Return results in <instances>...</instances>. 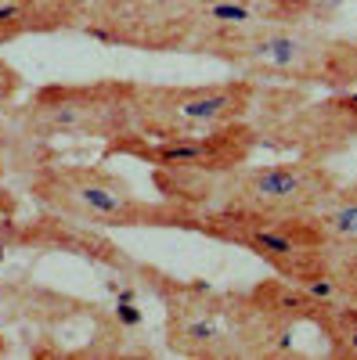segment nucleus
Instances as JSON below:
<instances>
[{"instance_id": "obj_12", "label": "nucleus", "mask_w": 357, "mask_h": 360, "mask_svg": "<svg viewBox=\"0 0 357 360\" xmlns=\"http://www.w3.org/2000/svg\"><path fill=\"white\" fill-rule=\"evenodd\" d=\"M137 4V0H40L33 33H54V29H83L98 18H108Z\"/></svg>"}, {"instance_id": "obj_16", "label": "nucleus", "mask_w": 357, "mask_h": 360, "mask_svg": "<svg viewBox=\"0 0 357 360\" xmlns=\"http://www.w3.org/2000/svg\"><path fill=\"white\" fill-rule=\"evenodd\" d=\"M37 8H40V0H0V47L33 33Z\"/></svg>"}, {"instance_id": "obj_17", "label": "nucleus", "mask_w": 357, "mask_h": 360, "mask_svg": "<svg viewBox=\"0 0 357 360\" xmlns=\"http://www.w3.org/2000/svg\"><path fill=\"white\" fill-rule=\"evenodd\" d=\"M332 281L346 303L357 307V249H339L332 256Z\"/></svg>"}, {"instance_id": "obj_19", "label": "nucleus", "mask_w": 357, "mask_h": 360, "mask_svg": "<svg viewBox=\"0 0 357 360\" xmlns=\"http://www.w3.org/2000/svg\"><path fill=\"white\" fill-rule=\"evenodd\" d=\"M0 213H15V217H18V198H15L4 184H0Z\"/></svg>"}, {"instance_id": "obj_11", "label": "nucleus", "mask_w": 357, "mask_h": 360, "mask_svg": "<svg viewBox=\"0 0 357 360\" xmlns=\"http://www.w3.org/2000/svg\"><path fill=\"white\" fill-rule=\"evenodd\" d=\"M253 295V303L263 310V314H271L275 321L282 324H314L325 317V310H329L332 303H339V299H321L318 292H311L307 285L300 281H289V278H267L260 281L256 288H249Z\"/></svg>"}, {"instance_id": "obj_7", "label": "nucleus", "mask_w": 357, "mask_h": 360, "mask_svg": "<svg viewBox=\"0 0 357 360\" xmlns=\"http://www.w3.org/2000/svg\"><path fill=\"white\" fill-rule=\"evenodd\" d=\"M134 79L94 83H51L33 90L18 112L15 127L25 137H98L112 141L134 130Z\"/></svg>"}, {"instance_id": "obj_5", "label": "nucleus", "mask_w": 357, "mask_h": 360, "mask_svg": "<svg viewBox=\"0 0 357 360\" xmlns=\"http://www.w3.org/2000/svg\"><path fill=\"white\" fill-rule=\"evenodd\" d=\"M249 123L260 148H275L289 159L329 162L357 141V94L292 83H256Z\"/></svg>"}, {"instance_id": "obj_8", "label": "nucleus", "mask_w": 357, "mask_h": 360, "mask_svg": "<svg viewBox=\"0 0 357 360\" xmlns=\"http://www.w3.org/2000/svg\"><path fill=\"white\" fill-rule=\"evenodd\" d=\"M256 79L234 76L213 83H137L134 130L144 137L210 134L249 119Z\"/></svg>"}, {"instance_id": "obj_6", "label": "nucleus", "mask_w": 357, "mask_h": 360, "mask_svg": "<svg viewBox=\"0 0 357 360\" xmlns=\"http://www.w3.org/2000/svg\"><path fill=\"white\" fill-rule=\"evenodd\" d=\"M195 234L213 242L246 249L260 263H267L278 278L314 285L332 278V242L325 238L314 217H289V213H253V209H224L210 205L195 213Z\"/></svg>"}, {"instance_id": "obj_2", "label": "nucleus", "mask_w": 357, "mask_h": 360, "mask_svg": "<svg viewBox=\"0 0 357 360\" xmlns=\"http://www.w3.org/2000/svg\"><path fill=\"white\" fill-rule=\"evenodd\" d=\"M141 281L166 307V346L188 360H256L285 356L292 328L263 314L249 292H217L202 281H177L137 266Z\"/></svg>"}, {"instance_id": "obj_13", "label": "nucleus", "mask_w": 357, "mask_h": 360, "mask_svg": "<svg viewBox=\"0 0 357 360\" xmlns=\"http://www.w3.org/2000/svg\"><path fill=\"white\" fill-rule=\"evenodd\" d=\"M314 220L321 224L325 238L332 242V249H357V180H343V188L332 195L329 205H321Z\"/></svg>"}, {"instance_id": "obj_15", "label": "nucleus", "mask_w": 357, "mask_h": 360, "mask_svg": "<svg viewBox=\"0 0 357 360\" xmlns=\"http://www.w3.org/2000/svg\"><path fill=\"white\" fill-rule=\"evenodd\" d=\"M227 4H246L263 22H314V25L332 22L329 0H227Z\"/></svg>"}, {"instance_id": "obj_14", "label": "nucleus", "mask_w": 357, "mask_h": 360, "mask_svg": "<svg viewBox=\"0 0 357 360\" xmlns=\"http://www.w3.org/2000/svg\"><path fill=\"white\" fill-rule=\"evenodd\" d=\"M318 332L329 342V356L336 360H357V307L339 299L325 310V317L318 321Z\"/></svg>"}, {"instance_id": "obj_18", "label": "nucleus", "mask_w": 357, "mask_h": 360, "mask_svg": "<svg viewBox=\"0 0 357 360\" xmlns=\"http://www.w3.org/2000/svg\"><path fill=\"white\" fill-rule=\"evenodd\" d=\"M22 86H25L22 72H18V69L8 62V58H0V108L11 105V101L22 94Z\"/></svg>"}, {"instance_id": "obj_20", "label": "nucleus", "mask_w": 357, "mask_h": 360, "mask_svg": "<svg viewBox=\"0 0 357 360\" xmlns=\"http://www.w3.org/2000/svg\"><path fill=\"white\" fill-rule=\"evenodd\" d=\"M0 173H4V155H0Z\"/></svg>"}, {"instance_id": "obj_4", "label": "nucleus", "mask_w": 357, "mask_h": 360, "mask_svg": "<svg viewBox=\"0 0 357 360\" xmlns=\"http://www.w3.org/2000/svg\"><path fill=\"white\" fill-rule=\"evenodd\" d=\"M33 195L47 213L83 227H173L192 231L199 209L173 198H137L119 173L105 166H44L29 176Z\"/></svg>"}, {"instance_id": "obj_9", "label": "nucleus", "mask_w": 357, "mask_h": 360, "mask_svg": "<svg viewBox=\"0 0 357 360\" xmlns=\"http://www.w3.org/2000/svg\"><path fill=\"white\" fill-rule=\"evenodd\" d=\"M260 148L256 130L249 119L227 123L210 134H184V137H144L137 130H127L112 141H105V155H127L152 173L166 176H220L234 166L253 159Z\"/></svg>"}, {"instance_id": "obj_10", "label": "nucleus", "mask_w": 357, "mask_h": 360, "mask_svg": "<svg viewBox=\"0 0 357 360\" xmlns=\"http://www.w3.org/2000/svg\"><path fill=\"white\" fill-rule=\"evenodd\" d=\"M213 25L217 18L210 0H137L108 18L83 25V33L112 47L188 54L192 44Z\"/></svg>"}, {"instance_id": "obj_1", "label": "nucleus", "mask_w": 357, "mask_h": 360, "mask_svg": "<svg viewBox=\"0 0 357 360\" xmlns=\"http://www.w3.org/2000/svg\"><path fill=\"white\" fill-rule=\"evenodd\" d=\"M188 54L213 58L234 76L256 83H292L314 90L357 86V40L314 22L213 25L192 44Z\"/></svg>"}, {"instance_id": "obj_3", "label": "nucleus", "mask_w": 357, "mask_h": 360, "mask_svg": "<svg viewBox=\"0 0 357 360\" xmlns=\"http://www.w3.org/2000/svg\"><path fill=\"white\" fill-rule=\"evenodd\" d=\"M152 184L163 198L184 202L192 209H253V213H289L314 217L321 205L343 188V176L325 162L311 159H275L242 162L220 176H166L152 173Z\"/></svg>"}]
</instances>
